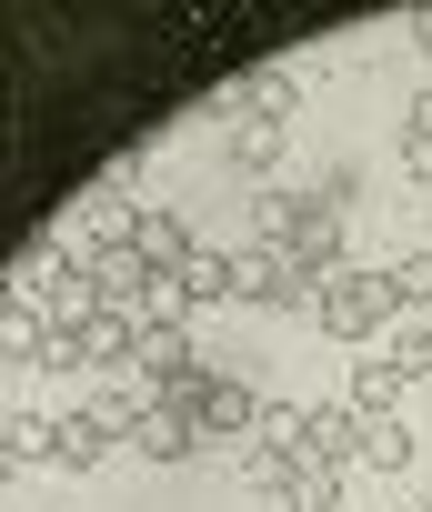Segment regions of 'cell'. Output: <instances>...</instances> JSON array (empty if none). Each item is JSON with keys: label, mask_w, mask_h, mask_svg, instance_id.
Instances as JSON below:
<instances>
[{"label": "cell", "mask_w": 432, "mask_h": 512, "mask_svg": "<svg viewBox=\"0 0 432 512\" xmlns=\"http://www.w3.org/2000/svg\"><path fill=\"white\" fill-rule=\"evenodd\" d=\"M392 312H402V302H392V282H382V272H332V282L312 292V322H322L332 342H372Z\"/></svg>", "instance_id": "1"}, {"label": "cell", "mask_w": 432, "mask_h": 512, "mask_svg": "<svg viewBox=\"0 0 432 512\" xmlns=\"http://www.w3.org/2000/svg\"><path fill=\"white\" fill-rule=\"evenodd\" d=\"M191 422H201V442H252V422H262V402L232 382V372H211L201 392H191Z\"/></svg>", "instance_id": "2"}, {"label": "cell", "mask_w": 432, "mask_h": 512, "mask_svg": "<svg viewBox=\"0 0 432 512\" xmlns=\"http://www.w3.org/2000/svg\"><path fill=\"white\" fill-rule=\"evenodd\" d=\"M191 442H201V422H191L181 402H161V392H141V412H131V452H141V462H181Z\"/></svg>", "instance_id": "3"}, {"label": "cell", "mask_w": 432, "mask_h": 512, "mask_svg": "<svg viewBox=\"0 0 432 512\" xmlns=\"http://www.w3.org/2000/svg\"><path fill=\"white\" fill-rule=\"evenodd\" d=\"M362 432H372V422H362L352 402H322L312 432H302V462H312V472H342V462H362Z\"/></svg>", "instance_id": "4"}, {"label": "cell", "mask_w": 432, "mask_h": 512, "mask_svg": "<svg viewBox=\"0 0 432 512\" xmlns=\"http://www.w3.org/2000/svg\"><path fill=\"white\" fill-rule=\"evenodd\" d=\"M131 251H141V262H151L161 282H181L201 241H191V221H181V211H141V221H131Z\"/></svg>", "instance_id": "5"}, {"label": "cell", "mask_w": 432, "mask_h": 512, "mask_svg": "<svg viewBox=\"0 0 432 512\" xmlns=\"http://www.w3.org/2000/svg\"><path fill=\"white\" fill-rule=\"evenodd\" d=\"M312 292H322V282L292 262V251H262V241L242 251V302H312Z\"/></svg>", "instance_id": "6"}, {"label": "cell", "mask_w": 432, "mask_h": 512, "mask_svg": "<svg viewBox=\"0 0 432 512\" xmlns=\"http://www.w3.org/2000/svg\"><path fill=\"white\" fill-rule=\"evenodd\" d=\"M292 262H302L312 282L352 272V262H342V211H332V201H302V231H292Z\"/></svg>", "instance_id": "7"}, {"label": "cell", "mask_w": 432, "mask_h": 512, "mask_svg": "<svg viewBox=\"0 0 432 512\" xmlns=\"http://www.w3.org/2000/svg\"><path fill=\"white\" fill-rule=\"evenodd\" d=\"M131 372L161 392V382H181V372H201L191 362V332H171V322H141V342H131Z\"/></svg>", "instance_id": "8"}, {"label": "cell", "mask_w": 432, "mask_h": 512, "mask_svg": "<svg viewBox=\"0 0 432 512\" xmlns=\"http://www.w3.org/2000/svg\"><path fill=\"white\" fill-rule=\"evenodd\" d=\"M402 392H412V362H402V352H372V362L352 372V412H362V422L402 412Z\"/></svg>", "instance_id": "9"}, {"label": "cell", "mask_w": 432, "mask_h": 512, "mask_svg": "<svg viewBox=\"0 0 432 512\" xmlns=\"http://www.w3.org/2000/svg\"><path fill=\"white\" fill-rule=\"evenodd\" d=\"M181 292H191V302H242V251H191Z\"/></svg>", "instance_id": "10"}, {"label": "cell", "mask_w": 432, "mask_h": 512, "mask_svg": "<svg viewBox=\"0 0 432 512\" xmlns=\"http://www.w3.org/2000/svg\"><path fill=\"white\" fill-rule=\"evenodd\" d=\"M292 91H302V81H292V71H282V61H262V71H252V81H242V91H232V101H242V121H262V131H272V121H282V111H292Z\"/></svg>", "instance_id": "11"}, {"label": "cell", "mask_w": 432, "mask_h": 512, "mask_svg": "<svg viewBox=\"0 0 432 512\" xmlns=\"http://www.w3.org/2000/svg\"><path fill=\"white\" fill-rule=\"evenodd\" d=\"M131 342H141V312H91L81 322V362H121L131 372Z\"/></svg>", "instance_id": "12"}, {"label": "cell", "mask_w": 432, "mask_h": 512, "mask_svg": "<svg viewBox=\"0 0 432 512\" xmlns=\"http://www.w3.org/2000/svg\"><path fill=\"white\" fill-rule=\"evenodd\" d=\"M292 231H302V191H262L252 201V241L262 251H292Z\"/></svg>", "instance_id": "13"}, {"label": "cell", "mask_w": 432, "mask_h": 512, "mask_svg": "<svg viewBox=\"0 0 432 512\" xmlns=\"http://www.w3.org/2000/svg\"><path fill=\"white\" fill-rule=\"evenodd\" d=\"M362 462H372V472H412V432H402V412H382V422L362 432Z\"/></svg>", "instance_id": "14"}, {"label": "cell", "mask_w": 432, "mask_h": 512, "mask_svg": "<svg viewBox=\"0 0 432 512\" xmlns=\"http://www.w3.org/2000/svg\"><path fill=\"white\" fill-rule=\"evenodd\" d=\"M292 472H302V452H272V442H252V452H242V482H252V492H272V502L292 492Z\"/></svg>", "instance_id": "15"}, {"label": "cell", "mask_w": 432, "mask_h": 512, "mask_svg": "<svg viewBox=\"0 0 432 512\" xmlns=\"http://www.w3.org/2000/svg\"><path fill=\"white\" fill-rule=\"evenodd\" d=\"M302 432H312L302 402H262V422H252V442H272V452H302Z\"/></svg>", "instance_id": "16"}, {"label": "cell", "mask_w": 432, "mask_h": 512, "mask_svg": "<svg viewBox=\"0 0 432 512\" xmlns=\"http://www.w3.org/2000/svg\"><path fill=\"white\" fill-rule=\"evenodd\" d=\"M282 512H342V472H292V492H282Z\"/></svg>", "instance_id": "17"}, {"label": "cell", "mask_w": 432, "mask_h": 512, "mask_svg": "<svg viewBox=\"0 0 432 512\" xmlns=\"http://www.w3.org/2000/svg\"><path fill=\"white\" fill-rule=\"evenodd\" d=\"M382 282H392V302H402V312H432V251H412V262H392Z\"/></svg>", "instance_id": "18"}, {"label": "cell", "mask_w": 432, "mask_h": 512, "mask_svg": "<svg viewBox=\"0 0 432 512\" xmlns=\"http://www.w3.org/2000/svg\"><path fill=\"white\" fill-rule=\"evenodd\" d=\"M61 452V422H41V412H11V462H51Z\"/></svg>", "instance_id": "19"}, {"label": "cell", "mask_w": 432, "mask_h": 512, "mask_svg": "<svg viewBox=\"0 0 432 512\" xmlns=\"http://www.w3.org/2000/svg\"><path fill=\"white\" fill-rule=\"evenodd\" d=\"M272 151H282V131H262V121L232 131V161H242V171H272Z\"/></svg>", "instance_id": "20"}, {"label": "cell", "mask_w": 432, "mask_h": 512, "mask_svg": "<svg viewBox=\"0 0 432 512\" xmlns=\"http://www.w3.org/2000/svg\"><path fill=\"white\" fill-rule=\"evenodd\" d=\"M402 171H412V181H432V131H402Z\"/></svg>", "instance_id": "21"}, {"label": "cell", "mask_w": 432, "mask_h": 512, "mask_svg": "<svg viewBox=\"0 0 432 512\" xmlns=\"http://www.w3.org/2000/svg\"><path fill=\"white\" fill-rule=\"evenodd\" d=\"M412 41H422V51H432V11H422V21H412Z\"/></svg>", "instance_id": "22"}, {"label": "cell", "mask_w": 432, "mask_h": 512, "mask_svg": "<svg viewBox=\"0 0 432 512\" xmlns=\"http://www.w3.org/2000/svg\"><path fill=\"white\" fill-rule=\"evenodd\" d=\"M422 512H432V492H422Z\"/></svg>", "instance_id": "23"}]
</instances>
